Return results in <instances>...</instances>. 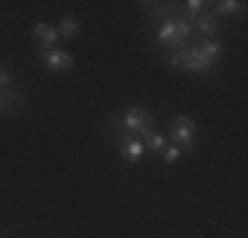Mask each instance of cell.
Listing matches in <instances>:
<instances>
[{
  "label": "cell",
  "mask_w": 248,
  "mask_h": 238,
  "mask_svg": "<svg viewBox=\"0 0 248 238\" xmlns=\"http://www.w3.org/2000/svg\"><path fill=\"white\" fill-rule=\"evenodd\" d=\"M193 21H196V16L187 14V11H177L174 16L161 19L158 21V29H156V43L161 48H169V53L187 48L190 40L196 37Z\"/></svg>",
  "instance_id": "6da1fadb"
},
{
  "label": "cell",
  "mask_w": 248,
  "mask_h": 238,
  "mask_svg": "<svg viewBox=\"0 0 248 238\" xmlns=\"http://www.w3.org/2000/svg\"><path fill=\"white\" fill-rule=\"evenodd\" d=\"M169 140L180 146L182 153H193L196 148V122L190 117H174L169 124Z\"/></svg>",
  "instance_id": "7a4b0ae2"
},
{
  "label": "cell",
  "mask_w": 248,
  "mask_h": 238,
  "mask_svg": "<svg viewBox=\"0 0 248 238\" xmlns=\"http://www.w3.org/2000/svg\"><path fill=\"white\" fill-rule=\"evenodd\" d=\"M119 127L129 135H143L153 127V111L143 109V106H132L119 117Z\"/></svg>",
  "instance_id": "3957f363"
},
{
  "label": "cell",
  "mask_w": 248,
  "mask_h": 238,
  "mask_svg": "<svg viewBox=\"0 0 248 238\" xmlns=\"http://www.w3.org/2000/svg\"><path fill=\"white\" fill-rule=\"evenodd\" d=\"M114 138H116V146H119L122 159L127 164H135V162H140V159L145 156V143H143L140 135H129V133H124L122 127H116Z\"/></svg>",
  "instance_id": "277c9868"
},
{
  "label": "cell",
  "mask_w": 248,
  "mask_h": 238,
  "mask_svg": "<svg viewBox=\"0 0 248 238\" xmlns=\"http://www.w3.org/2000/svg\"><path fill=\"white\" fill-rule=\"evenodd\" d=\"M180 69L193 71V74H206V71H211L214 67L206 61V56L201 53V48L190 43L187 48H182V51H180Z\"/></svg>",
  "instance_id": "5b68a950"
},
{
  "label": "cell",
  "mask_w": 248,
  "mask_h": 238,
  "mask_svg": "<svg viewBox=\"0 0 248 238\" xmlns=\"http://www.w3.org/2000/svg\"><path fill=\"white\" fill-rule=\"evenodd\" d=\"M40 61H43L50 71H69L74 67V56L66 53L63 48H48V51H40Z\"/></svg>",
  "instance_id": "8992f818"
},
{
  "label": "cell",
  "mask_w": 248,
  "mask_h": 238,
  "mask_svg": "<svg viewBox=\"0 0 248 238\" xmlns=\"http://www.w3.org/2000/svg\"><path fill=\"white\" fill-rule=\"evenodd\" d=\"M193 29H196L198 40H217V34H219V21H217V16H211L209 11H206V14L196 16Z\"/></svg>",
  "instance_id": "52a82bcc"
},
{
  "label": "cell",
  "mask_w": 248,
  "mask_h": 238,
  "mask_svg": "<svg viewBox=\"0 0 248 238\" xmlns=\"http://www.w3.org/2000/svg\"><path fill=\"white\" fill-rule=\"evenodd\" d=\"M32 37L40 43V51H48V48H56L58 43V29L48 21H37L32 27Z\"/></svg>",
  "instance_id": "ba28073f"
},
{
  "label": "cell",
  "mask_w": 248,
  "mask_h": 238,
  "mask_svg": "<svg viewBox=\"0 0 248 238\" xmlns=\"http://www.w3.org/2000/svg\"><path fill=\"white\" fill-rule=\"evenodd\" d=\"M198 48H201V53L206 56V61L211 64V67H217L219 64V58H222V53H224V48L219 40H198Z\"/></svg>",
  "instance_id": "9c48e42d"
},
{
  "label": "cell",
  "mask_w": 248,
  "mask_h": 238,
  "mask_svg": "<svg viewBox=\"0 0 248 238\" xmlns=\"http://www.w3.org/2000/svg\"><path fill=\"white\" fill-rule=\"evenodd\" d=\"M140 138H143L145 151H148V153H161V151H164V146H167V135L158 133V130H153V127L148 130V133H143Z\"/></svg>",
  "instance_id": "30bf717a"
},
{
  "label": "cell",
  "mask_w": 248,
  "mask_h": 238,
  "mask_svg": "<svg viewBox=\"0 0 248 238\" xmlns=\"http://www.w3.org/2000/svg\"><path fill=\"white\" fill-rule=\"evenodd\" d=\"M56 29H58V37L74 40L77 34H79V21H77V16L66 14V16H61V21L56 24Z\"/></svg>",
  "instance_id": "8fae6325"
},
{
  "label": "cell",
  "mask_w": 248,
  "mask_h": 238,
  "mask_svg": "<svg viewBox=\"0 0 248 238\" xmlns=\"http://www.w3.org/2000/svg\"><path fill=\"white\" fill-rule=\"evenodd\" d=\"M246 8L243 0H222V3H214L209 14L211 16H232V14H240Z\"/></svg>",
  "instance_id": "7c38bea8"
},
{
  "label": "cell",
  "mask_w": 248,
  "mask_h": 238,
  "mask_svg": "<svg viewBox=\"0 0 248 238\" xmlns=\"http://www.w3.org/2000/svg\"><path fill=\"white\" fill-rule=\"evenodd\" d=\"M161 156V162H167V164H174V162H180V156H182V151H180V146H164V151L158 153Z\"/></svg>",
  "instance_id": "4fadbf2b"
},
{
  "label": "cell",
  "mask_w": 248,
  "mask_h": 238,
  "mask_svg": "<svg viewBox=\"0 0 248 238\" xmlns=\"http://www.w3.org/2000/svg\"><path fill=\"white\" fill-rule=\"evenodd\" d=\"M206 5H211V3H203V0H187L185 11L193 14V16H198V14H206Z\"/></svg>",
  "instance_id": "5bb4252c"
},
{
  "label": "cell",
  "mask_w": 248,
  "mask_h": 238,
  "mask_svg": "<svg viewBox=\"0 0 248 238\" xmlns=\"http://www.w3.org/2000/svg\"><path fill=\"white\" fill-rule=\"evenodd\" d=\"M8 87H14V77H11L8 69L0 67V90H8Z\"/></svg>",
  "instance_id": "9a60e30c"
}]
</instances>
